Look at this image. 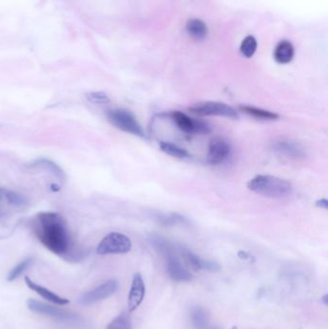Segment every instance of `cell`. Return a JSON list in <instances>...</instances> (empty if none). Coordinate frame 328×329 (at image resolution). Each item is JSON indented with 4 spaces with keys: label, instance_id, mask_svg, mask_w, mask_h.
<instances>
[{
    "label": "cell",
    "instance_id": "14",
    "mask_svg": "<svg viewBox=\"0 0 328 329\" xmlns=\"http://www.w3.org/2000/svg\"><path fill=\"white\" fill-rule=\"evenodd\" d=\"M190 319L194 329H218L211 324L210 317L206 309L200 305L192 307Z\"/></svg>",
    "mask_w": 328,
    "mask_h": 329
},
{
    "label": "cell",
    "instance_id": "18",
    "mask_svg": "<svg viewBox=\"0 0 328 329\" xmlns=\"http://www.w3.org/2000/svg\"><path fill=\"white\" fill-rule=\"evenodd\" d=\"M32 167L42 168V169L48 171L49 173H51L54 177H56L57 179H59L61 181L66 179V174H65L64 170L56 163L52 162L51 160H48V159H45V158L38 159L32 164Z\"/></svg>",
    "mask_w": 328,
    "mask_h": 329
},
{
    "label": "cell",
    "instance_id": "13",
    "mask_svg": "<svg viewBox=\"0 0 328 329\" xmlns=\"http://www.w3.org/2000/svg\"><path fill=\"white\" fill-rule=\"evenodd\" d=\"M24 280H25V283H26V285H27L28 288L33 290L34 292H36L38 294H40L41 297H43L44 299H46V300H48V301H50L52 303L58 304V305H66V304L70 303V300L68 298L62 297V296L56 294L55 292H51L50 290L44 288V287H42L41 285L35 283L28 276H25Z\"/></svg>",
    "mask_w": 328,
    "mask_h": 329
},
{
    "label": "cell",
    "instance_id": "10",
    "mask_svg": "<svg viewBox=\"0 0 328 329\" xmlns=\"http://www.w3.org/2000/svg\"><path fill=\"white\" fill-rule=\"evenodd\" d=\"M230 145L221 138H214L211 140L208 147L207 160L211 164L223 163L230 155Z\"/></svg>",
    "mask_w": 328,
    "mask_h": 329
},
{
    "label": "cell",
    "instance_id": "17",
    "mask_svg": "<svg viewBox=\"0 0 328 329\" xmlns=\"http://www.w3.org/2000/svg\"><path fill=\"white\" fill-rule=\"evenodd\" d=\"M240 109L250 117L255 118L257 120H262V121H275L279 118L278 114L271 112L269 110L261 109L258 107L254 106H249V105H241Z\"/></svg>",
    "mask_w": 328,
    "mask_h": 329
},
{
    "label": "cell",
    "instance_id": "25",
    "mask_svg": "<svg viewBox=\"0 0 328 329\" xmlns=\"http://www.w3.org/2000/svg\"><path fill=\"white\" fill-rule=\"evenodd\" d=\"M3 194H4L5 198L7 199V201H8L11 204H14V205H20V204H23V203H24V199H23L20 195L15 193V192H12V191H5V190H4V193H3Z\"/></svg>",
    "mask_w": 328,
    "mask_h": 329
},
{
    "label": "cell",
    "instance_id": "1",
    "mask_svg": "<svg viewBox=\"0 0 328 329\" xmlns=\"http://www.w3.org/2000/svg\"><path fill=\"white\" fill-rule=\"evenodd\" d=\"M34 233L41 244L57 255H65L71 247V238L64 218L55 212H41L36 216Z\"/></svg>",
    "mask_w": 328,
    "mask_h": 329
},
{
    "label": "cell",
    "instance_id": "30",
    "mask_svg": "<svg viewBox=\"0 0 328 329\" xmlns=\"http://www.w3.org/2000/svg\"><path fill=\"white\" fill-rule=\"evenodd\" d=\"M328 294H325V295H324V296H323V298H322V300H323V302H324V303H325V304H326V305H327V304H328Z\"/></svg>",
    "mask_w": 328,
    "mask_h": 329
},
{
    "label": "cell",
    "instance_id": "27",
    "mask_svg": "<svg viewBox=\"0 0 328 329\" xmlns=\"http://www.w3.org/2000/svg\"><path fill=\"white\" fill-rule=\"evenodd\" d=\"M202 270H205V271L211 272V273H216V272H219L220 270V267H219V265L217 262L204 260V264H203V269Z\"/></svg>",
    "mask_w": 328,
    "mask_h": 329
},
{
    "label": "cell",
    "instance_id": "29",
    "mask_svg": "<svg viewBox=\"0 0 328 329\" xmlns=\"http://www.w3.org/2000/svg\"><path fill=\"white\" fill-rule=\"evenodd\" d=\"M51 190L54 191V192H58V191H60V187H59L58 185L52 184V185H51Z\"/></svg>",
    "mask_w": 328,
    "mask_h": 329
},
{
    "label": "cell",
    "instance_id": "5",
    "mask_svg": "<svg viewBox=\"0 0 328 329\" xmlns=\"http://www.w3.org/2000/svg\"><path fill=\"white\" fill-rule=\"evenodd\" d=\"M189 111L200 117L218 116V117H224V118H229V119L239 118L238 112L233 107L225 103L216 102V101L199 102L195 104L194 106L190 107Z\"/></svg>",
    "mask_w": 328,
    "mask_h": 329
},
{
    "label": "cell",
    "instance_id": "11",
    "mask_svg": "<svg viewBox=\"0 0 328 329\" xmlns=\"http://www.w3.org/2000/svg\"><path fill=\"white\" fill-rule=\"evenodd\" d=\"M146 296V284L140 273L133 275L131 287L128 295V310L129 312L135 311L144 301Z\"/></svg>",
    "mask_w": 328,
    "mask_h": 329
},
{
    "label": "cell",
    "instance_id": "15",
    "mask_svg": "<svg viewBox=\"0 0 328 329\" xmlns=\"http://www.w3.org/2000/svg\"><path fill=\"white\" fill-rule=\"evenodd\" d=\"M293 54L294 50L292 44L289 41H282L276 45L273 57L278 64L284 65L290 63L292 60Z\"/></svg>",
    "mask_w": 328,
    "mask_h": 329
},
{
    "label": "cell",
    "instance_id": "31",
    "mask_svg": "<svg viewBox=\"0 0 328 329\" xmlns=\"http://www.w3.org/2000/svg\"><path fill=\"white\" fill-rule=\"evenodd\" d=\"M3 193H4V190H2V189H0V199H1V197H2V195H3Z\"/></svg>",
    "mask_w": 328,
    "mask_h": 329
},
{
    "label": "cell",
    "instance_id": "9",
    "mask_svg": "<svg viewBox=\"0 0 328 329\" xmlns=\"http://www.w3.org/2000/svg\"><path fill=\"white\" fill-rule=\"evenodd\" d=\"M165 269L169 277L176 282H190L193 278L191 273L182 265L175 253L165 255Z\"/></svg>",
    "mask_w": 328,
    "mask_h": 329
},
{
    "label": "cell",
    "instance_id": "6",
    "mask_svg": "<svg viewBox=\"0 0 328 329\" xmlns=\"http://www.w3.org/2000/svg\"><path fill=\"white\" fill-rule=\"evenodd\" d=\"M170 116L176 126L187 134H208L211 132L208 124L200 120H193L183 112L174 111Z\"/></svg>",
    "mask_w": 328,
    "mask_h": 329
},
{
    "label": "cell",
    "instance_id": "8",
    "mask_svg": "<svg viewBox=\"0 0 328 329\" xmlns=\"http://www.w3.org/2000/svg\"><path fill=\"white\" fill-rule=\"evenodd\" d=\"M118 290V282L115 279H110L96 288L92 289L85 293L79 298V303L82 305H91L100 300L111 296Z\"/></svg>",
    "mask_w": 328,
    "mask_h": 329
},
{
    "label": "cell",
    "instance_id": "23",
    "mask_svg": "<svg viewBox=\"0 0 328 329\" xmlns=\"http://www.w3.org/2000/svg\"><path fill=\"white\" fill-rule=\"evenodd\" d=\"M107 329H131V320L126 312L121 313L107 327Z\"/></svg>",
    "mask_w": 328,
    "mask_h": 329
},
{
    "label": "cell",
    "instance_id": "26",
    "mask_svg": "<svg viewBox=\"0 0 328 329\" xmlns=\"http://www.w3.org/2000/svg\"><path fill=\"white\" fill-rule=\"evenodd\" d=\"M160 220L164 225H170V224H174V223L179 222V221L181 222V221L184 220V219L182 217L178 216L177 214H171L169 216L161 218Z\"/></svg>",
    "mask_w": 328,
    "mask_h": 329
},
{
    "label": "cell",
    "instance_id": "7",
    "mask_svg": "<svg viewBox=\"0 0 328 329\" xmlns=\"http://www.w3.org/2000/svg\"><path fill=\"white\" fill-rule=\"evenodd\" d=\"M27 307L30 311L34 313L46 315L61 322H70V321H73L76 318L75 315L66 310L53 307L51 305H48L46 303H43L36 299H29L27 301Z\"/></svg>",
    "mask_w": 328,
    "mask_h": 329
},
{
    "label": "cell",
    "instance_id": "21",
    "mask_svg": "<svg viewBox=\"0 0 328 329\" xmlns=\"http://www.w3.org/2000/svg\"><path fill=\"white\" fill-rule=\"evenodd\" d=\"M33 264V259L32 258H27L23 261H21L19 264H18L14 269H12V271L9 273L7 280L12 282L14 280H16L17 278H18L31 265Z\"/></svg>",
    "mask_w": 328,
    "mask_h": 329
},
{
    "label": "cell",
    "instance_id": "12",
    "mask_svg": "<svg viewBox=\"0 0 328 329\" xmlns=\"http://www.w3.org/2000/svg\"><path fill=\"white\" fill-rule=\"evenodd\" d=\"M273 150L281 156L291 159H299L305 156L303 148L291 141H278L273 145Z\"/></svg>",
    "mask_w": 328,
    "mask_h": 329
},
{
    "label": "cell",
    "instance_id": "4",
    "mask_svg": "<svg viewBox=\"0 0 328 329\" xmlns=\"http://www.w3.org/2000/svg\"><path fill=\"white\" fill-rule=\"evenodd\" d=\"M132 242L123 233L111 232L106 235L96 248L99 255L107 254H124L131 250Z\"/></svg>",
    "mask_w": 328,
    "mask_h": 329
},
{
    "label": "cell",
    "instance_id": "3",
    "mask_svg": "<svg viewBox=\"0 0 328 329\" xmlns=\"http://www.w3.org/2000/svg\"><path fill=\"white\" fill-rule=\"evenodd\" d=\"M109 123L123 132L144 138L145 132L134 115L124 109L109 110L106 113Z\"/></svg>",
    "mask_w": 328,
    "mask_h": 329
},
{
    "label": "cell",
    "instance_id": "20",
    "mask_svg": "<svg viewBox=\"0 0 328 329\" xmlns=\"http://www.w3.org/2000/svg\"><path fill=\"white\" fill-rule=\"evenodd\" d=\"M181 254L187 264L194 270V271H200L203 269L204 260L201 259L200 256L195 254L189 249H181Z\"/></svg>",
    "mask_w": 328,
    "mask_h": 329
},
{
    "label": "cell",
    "instance_id": "24",
    "mask_svg": "<svg viewBox=\"0 0 328 329\" xmlns=\"http://www.w3.org/2000/svg\"><path fill=\"white\" fill-rule=\"evenodd\" d=\"M87 98L89 101L95 104H106L110 102V98L107 96L105 92L102 91L90 92L87 94Z\"/></svg>",
    "mask_w": 328,
    "mask_h": 329
},
{
    "label": "cell",
    "instance_id": "2",
    "mask_svg": "<svg viewBox=\"0 0 328 329\" xmlns=\"http://www.w3.org/2000/svg\"><path fill=\"white\" fill-rule=\"evenodd\" d=\"M247 188L251 192L271 198L281 199L285 198L292 192V186L290 181L273 175H256L247 183Z\"/></svg>",
    "mask_w": 328,
    "mask_h": 329
},
{
    "label": "cell",
    "instance_id": "19",
    "mask_svg": "<svg viewBox=\"0 0 328 329\" xmlns=\"http://www.w3.org/2000/svg\"><path fill=\"white\" fill-rule=\"evenodd\" d=\"M159 146H160L161 150L169 156H172L178 159H185L190 156L189 152L186 149L179 147L178 146L174 144L167 143V142H161Z\"/></svg>",
    "mask_w": 328,
    "mask_h": 329
},
{
    "label": "cell",
    "instance_id": "28",
    "mask_svg": "<svg viewBox=\"0 0 328 329\" xmlns=\"http://www.w3.org/2000/svg\"><path fill=\"white\" fill-rule=\"evenodd\" d=\"M316 205L318 206V207H320V208H323V209H328V200H326V199H323V200H321V201H318L317 202H316Z\"/></svg>",
    "mask_w": 328,
    "mask_h": 329
},
{
    "label": "cell",
    "instance_id": "16",
    "mask_svg": "<svg viewBox=\"0 0 328 329\" xmlns=\"http://www.w3.org/2000/svg\"><path fill=\"white\" fill-rule=\"evenodd\" d=\"M186 30L189 36L196 41L203 40L208 32L205 22L199 18H193L188 20L186 24Z\"/></svg>",
    "mask_w": 328,
    "mask_h": 329
},
{
    "label": "cell",
    "instance_id": "22",
    "mask_svg": "<svg viewBox=\"0 0 328 329\" xmlns=\"http://www.w3.org/2000/svg\"><path fill=\"white\" fill-rule=\"evenodd\" d=\"M257 49V41L253 36H247L242 41L240 51L246 58H251Z\"/></svg>",
    "mask_w": 328,
    "mask_h": 329
}]
</instances>
